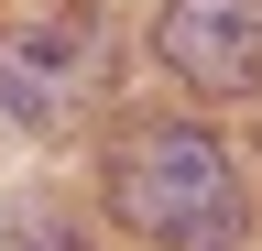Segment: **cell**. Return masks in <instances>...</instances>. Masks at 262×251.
Wrapping results in <instances>:
<instances>
[{"label":"cell","instance_id":"2","mask_svg":"<svg viewBox=\"0 0 262 251\" xmlns=\"http://www.w3.org/2000/svg\"><path fill=\"white\" fill-rule=\"evenodd\" d=\"M120 87V22L110 11H33L0 33V99L22 131H77Z\"/></svg>","mask_w":262,"mask_h":251},{"label":"cell","instance_id":"3","mask_svg":"<svg viewBox=\"0 0 262 251\" xmlns=\"http://www.w3.org/2000/svg\"><path fill=\"white\" fill-rule=\"evenodd\" d=\"M153 55L196 99H251L262 87V0H164Z\"/></svg>","mask_w":262,"mask_h":251},{"label":"cell","instance_id":"1","mask_svg":"<svg viewBox=\"0 0 262 251\" xmlns=\"http://www.w3.org/2000/svg\"><path fill=\"white\" fill-rule=\"evenodd\" d=\"M110 218L153 251H241L251 197L208 120H131L110 142Z\"/></svg>","mask_w":262,"mask_h":251},{"label":"cell","instance_id":"4","mask_svg":"<svg viewBox=\"0 0 262 251\" xmlns=\"http://www.w3.org/2000/svg\"><path fill=\"white\" fill-rule=\"evenodd\" d=\"M0 240H11V251H98V240H88V230H77L55 197H22L11 218H0Z\"/></svg>","mask_w":262,"mask_h":251}]
</instances>
